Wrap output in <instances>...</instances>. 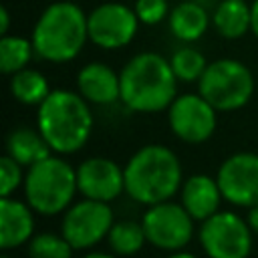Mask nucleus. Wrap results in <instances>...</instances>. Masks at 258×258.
<instances>
[{
  "label": "nucleus",
  "mask_w": 258,
  "mask_h": 258,
  "mask_svg": "<svg viewBox=\"0 0 258 258\" xmlns=\"http://www.w3.org/2000/svg\"><path fill=\"white\" fill-rule=\"evenodd\" d=\"M121 103L135 113H157L177 97V77L169 58L159 52H139L119 71Z\"/></svg>",
  "instance_id": "nucleus-1"
},
{
  "label": "nucleus",
  "mask_w": 258,
  "mask_h": 258,
  "mask_svg": "<svg viewBox=\"0 0 258 258\" xmlns=\"http://www.w3.org/2000/svg\"><path fill=\"white\" fill-rule=\"evenodd\" d=\"M125 171V191L131 200L143 206H153L171 200L181 189L179 157L165 145H145L137 149Z\"/></svg>",
  "instance_id": "nucleus-3"
},
{
  "label": "nucleus",
  "mask_w": 258,
  "mask_h": 258,
  "mask_svg": "<svg viewBox=\"0 0 258 258\" xmlns=\"http://www.w3.org/2000/svg\"><path fill=\"white\" fill-rule=\"evenodd\" d=\"M30 40L38 58L56 64L69 62L89 40L87 14L71 0L52 2L36 18Z\"/></svg>",
  "instance_id": "nucleus-4"
},
{
  "label": "nucleus",
  "mask_w": 258,
  "mask_h": 258,
  "mask_svg": "<svg viewBox=\"0 0 258 258\" xmlns=\"http://www.w3.org/2000/svg\"><path fill=\"white\" fill-rule=\"evenodd\" d=\"M252 228L236 212H216L200 226V244L208 258H248Z\"/></svg>",
  "instance_id": "nucleus-7"
},
{
  "label": "nucleus",
  "mask_w": 258,
  "mask_h": 258,
  "mask_svg": "<svg viewBox=\"0 0 258 258\" xmlns=\"http://www.w3.org/2000/svg\"><path fill=\"white\" fill-rule=\"evenodd\" d=\"M113 224V210L109 208V202L85 198L64 210L60 234L75 250H87L107 238Z\"/></svg>",
  "instance_id": "nucleus-9"
},
{
  "label": "nucleus",
  "mask_w": 258,
  "mask_h": 258,
  "mask_svg": "<svg viewBox=\"0 0 258 258\" xmlns=\"http://www.w3.org/2000/svg\"><path fill=\"white\" fill-rule=\"evenodd\" d=\"M252 71L236 58H218L208 62L198 81V93L216 107V111H238L252 99L256 91Z\"/></svg>",
  "instance_id": "nucleus-6"
},
{
  "label": "nucleus",
  "mask_w": 258,
  "mask_h": 258,
  "mask_svg": "<svg viewBox=\"0 0 258 258\" xmlns=\"http://www.w3.org/2000/svg\"><path fill=\"white\" fill-rule=\"evenodd\" d=\"M2 258H10V256H2Z\"/></svg>",
  "instance_id": "nucleus-32"
},
{
  "label": "nucleus",
  "mask_w": 258,
  "mask_h": 258,
  "mask_svg": "<svg viewBox=\"0 0 258 258\" xmlns=\"http://www.w3.org/2000/svg\"><path fill=\"white\" fill-rule=\"evenodd\" d=\"M77 185L83 198L111 202L125 191V171L109 157H89L77 167Z\"/></svg>",
  "instance_id": "nucleus-13"
},
{
  "label": "nucleus",
  "mask_w": 258,
  "mask_h": 258,
  "mask_svg": "<svg viewBox=\"0 0 258 258\" xmlns=\"http://www.w3.org/2000/svg\"><path fill=\"white\" fill-rule=\"evenodd\" d=\"M194 222L196 220L181 204L169 200L149 206L141 220L147 242L165 252H177L189 244L194 236Z\"/></svg>",
  "instance_id": "nucleus-8"
},
{
  "label": "nucleus",
  "mask_w": 258,
  "mask_h": 258,
  "mask_svg": "<svg viewBox=\"0 0 258 258\" xmlns=\"http://www.w3.org/2000/svg\"><path fill=\"white\" fill-rule=\"evenodd\" d=\"M212 26L222 38H242L252 28L250 4H246V0H220L212 12Z\"/></svg>",
  "instance_id": "nucleus-18"
},
{
  "label": "nucleus",
  "mask_w": 258,
  "mask_h": 258,
  "mask_svg": "<svg viewBox=\"0 0 258 258\" xmlns=\"http://www.w3.org/2000/svg\"><path fill=\"white\" fill-rule=\"evenodd\" d=\"M133 10L139 18L141 24L145 26H155L161 20H165L169 16V4L167 0H135Z\"/></svg>",
  "instance_id": "nucleus-26"
},
{
  "label": "nucleus",
  "mask_w": 258,
  "mask_h": 258,
  "mask_svg": "<svg viewBox=\"0 0 258 258\" xmlns=\"http://www.w3.org/2000/svg\"><path fill=\"white\" fill-rule=\"evenodd\" d=\"M167 258H198V256H196V254H189V252L177 250V252H171V256H167Z\"/></svg>",
  "instance_id": "nucleus-30"
},
{
  "label": "nucleus",
  "mask_w": 258,
  "mask_h": 258,
  "mask_svg": "<svg viewBox=\"0 0 258 258\" xmlns=\"http://www.w3.org/2000/svg\"><path fill=\"white\" fill-rule=\"evenodd\" d=\"M24 200L40 216H56L64 212L75 194L77 169L58 155H48L28 167L24 175Z\"/></svg>",
  "instance_id": "nucleus-5"
},
{
  "label": "nucleus",
  "mask_w": 258,
  "mask_h": 258,
  "mask_svg": "<svg viewBox=\"0 0 258 258\" xmlns=\"http://www.w3.org/2000/svg\"><path fill=\"white\" fill-rule=\"evenodd\" d=\"M36 127L54 153H77L85 147L93 131L89 101L79 91L52 89L38 105Z\"/></svg>",
  "instance_id": "nucleus-2"
},
{
  "label": "nucleus",
  "mask_w": 258,
  "mask_h": 258,
  "mask_svg": "<svg viewBox=\"0 0 258 258\" xmlns=\"http://www.w3.org/2000/svg\"><path fill=\"white\" fill-rule=\"evenodd\" d=\"M34 46L32 40L16 34H2L0 38V69L4 75H14L28 67Z\"/></svg>",
  "instance_id": "nucleus-22"
},
{
  "label": "nucleus",
  "mask_w": 258,
  "mask_h": 258,
  "mask_svg": "<svg viewBox=\"0 0 258 258\" xmlns=\"http://www.w3.org/2000/svg\"><path fill=\"white\" fill-rule=\"evenodd\" d=\"M216 113V107L200 93H185L177 95L167 107V123L177 139L198 145L214 135L218 125Z\"/></svg>",
  "instance_id": "nucleus-11"
},
{
  "label": "nucleus",
  "mask_w": 258,
  "mask_h": 258,
  "mask_svg": "<svg viewBox=\"0 0 258 258\" xmlns=\"http://www.w3.org/2000/svg\"><path fill=\"white\" fill-rule=\"evenodd\" d=\"M256 85H258V81H256Z\"/></svg>",
  "instance_id": "nucleus-33"
},
{
  "label": "nucleus",
  "mask_w": 258,
  "mask_h": 258,
  "mask_svg": "<svg viewBox=\"0 0 258 258\" xmlns=\"http://www.w3.org/2000/svg\"><path fill=\"white\" fill-rule=\"evenodd\" d=\"M133 8L123 2H103L87 14L89 42L103 50H119L127 46L139 28Z\"/></svg>",
  "instance_id": "nucleus-10"
},
{
  "label": "nucleus",
  "mask_w": 258,
  "mask_h": 258,
  "mask_svg": "<svg viewBox=\"0 0 258 258\" xmlns=\"http://www.w3.org/2000/svg\"><path fill=\"white\" fill-rule=\"evenodd\" d=\"M77 91L93 105H111L121 101V81L105 62H87L77 73Z\"/></svg>",
  "instance_id": "nucleus-16"
},
{
  "label": "nucleus",
  "mask_w": 258,
  "mask_h": 258,
  "mask_svg": "<svg viewBox=\"0 0 258 258\" xmlns=\"http://www.w3.org/2000/svg\"><path fill=\"white\" fill-rule=\"evenodd\" d=\"M210 22H212V16L208 14L206 6H202L196 0L179 2L177 6L171 8V12L167 16L171 34L185 44L200 40L206 34V30L210 28Z\"/></svg>",
  "instance_id": "nucleus-17"
},
{
  "label": "nucleus",
  "mask_w": 258,
  "mask_h": 258,
  "mask_svg": "<svg viewBox=\"0 0 258 258\" xmlns=\"http://www.w3.org/2000/svg\"><path fill=\"white\" fill-rule=\"evenodd\" d=\"M250 10H252V28H250V32L258 38V0H254L250 4Z\"/></svg>",
  "instance_id": "nucleus-29"
},
{
  "label": "nucleus",
  "mask_w": 258,
  "mask_h": 258,
  "mask_svg": "<svg viewBox=\"0 0 258 258\" xmlns=\"http://www.w3.org/2000/svg\"><path fill=\"white\" fill-rule=\"evenodd\" d=\"M48 79L36 69H22L10 75V95L22 105H40L50 93Z\"/></svg>",
  "instance_id": "nucleus-20"
},
{
  "label": "nucleus",
  "mask_w": 258,
  "mask_h": 258,
  "mask_svg": "<svg viewBox=\"0 0 258 258\" xmlns=\"http://www.w3.org/2000/svg\"><path fill=\"white\" fill-rule=\"evenodd\" d=\"M169 64H171L177 81L198 83L200 77L204 75L206 67H208V60H206L202 50H198L189 44H183L177 50H173V54L169 56Z\"/></svg>",
  "instance_id": "nucleus-23"
},
{
  "label": "nucleus",
  "mask_w": 258,
  "mask_h": 258,
  "mask_svg": "<svg viewBox=\"0 0 258 258\" xmlns=\"http://www.w3.org/2000/svg\"><path fill=\"white\" fill-rule=\"evenodd\" d=\"M20 183H24L22 165L6 153V155L0 159V196H2V198L12 196V191H16V187H18Z\"/></svg>",
  "instance_id": "nucleus-25"
},
{
  "label": "nucleus",
  "mask_w": 258,
  "mask_h": 258,
  "mask_svg": "<svg viewBox=\"0 0 258 258\" xmlns=\"http://www.w3.org/2000/svg\"><path fill=\"white\" fill-rule=\"evenodd\" d=\"M73 246L62 234H36L28 242V256L30 258H71Z\"/></svg>",
  "instance_id": "nucleus-24"
},
{
  "label": "nucleus",
  "mask_w": 258,
  "mask_h": 258,
  "mask_svg": "<svg viewBox=\"0 0 258 258\" xmlns=\"http://www.w3.org/2000/svg\"><path fill=\"white\" fill-rule=\"evenodd\" d=\"M50 145L42 137V133L30 127H16L6 137V153L16 159L22 167H30L44 157L50 155Z\"/></svg>",
  "instance_id": "nucleus-19"
},
{
  "label": "nucleus",
  "mask_w": 258,
  "mask_h": 258,
  "mask_svg": "<svg viewBox=\"0 0 258 258\" xmlns=\"http://www.w3.org/2000/svg\"><path fill=\"white\" fill-rule=\"evenodd\" d=\"M246 222L248 226L252 228L254 234H258V206H252L248 208V216H246Z\"/></svg>",
  "instance_id": "nucleus-27"
},
{
  "label": "nucleus",
  "mask_w": 258,
  "mask_h": 258,
  "mask_svg": "<svg viewBox=\"0 0 258 258\" xmlns=\"http://www.w3.org/2000/svg\"><path fill=\"white\" fill-rule=\"evenodd\" d=\"M83 258H115L113 254H105V252H89L87 256H83Z\"/></svg>",
  "instance_id": "nucleus-31"
},
{
  "label": "nucleus",
  "mask_w": 258,
  "mask_h": 258,
  "mask_svg": "<svg viewBox=\"0 0 258 258\" xmlns=\"http://www.w3.org/2000/svg\"><path fill=\"white\" fill-rule=\"evenodd\" d=\"M107 242H109V248H111L117 256H133V254H137V252L143 248V244L147 242L143 224L133 222V220L115 222V224L111 226V230H109Z\"/></svg>",
  "instance_id": "nucleus-21"
},
{
  "label": "nucleus",
  "mask_w": 258,
  "mask_h": 258,
  "mask_svg": "<svg viewBox=\"0 0 258 258\" xmlns=\"http://www.w3.org/2000/svg\"><path fill=\"white\" fill-rule=\"evenodd\" d=\"M226 202L238 208L258 206V153L238 151L222 161L216 173Z\"/></svg>",
  "instance_id": "nucleus-12"
},
{
  "label": "nucleus",
  "mask_w": 258,
  "mask_h": 258,
  "mask_svg": "<svg viewBox=\"0 0 258 258\" xmlns=\"http://www.w3.org/2000/svg\"><path fill=\"white\" fill-rule=\"evenodd\" d=\"M222 200H224V196L218 185V179H214L206 173L189 175L181 183V189H179V204L198 222H204L210 216H214L216 212H220Z\"/></svg>",
  "instance_id": "nucleus-14"
},
{
  "label": "nucleus",
  "mask_w": 258,
  "mask_h": 258,
  "mask_svg": "<svg viewBox=\"0 0 258 258\" xmlns=\"http://www.w3.org/2000/svg\"><path fill=\"white\" fill-rule=\"evenodd\" d=\"M10 28V14L6 6H0V34H8Z\"/></svg>",
  "instance_id": "nucleus-28"
},
{
  "label": "nucleus",
  "mask_w": 258,
  "mask_h": 258,
  "mask_svg": "<svg viewBox=\"0 0 258 258\" xmlns=\"http://www.w3.org/2000/svg\"><path fill=\"white\" fill-rule=\"evenodd\" d=\"M34 234V210L12 196L0 200V248L12 250L30 242Z\"/></svg>",
  "instance_id": "nucleus-15"
}]
</instances>
